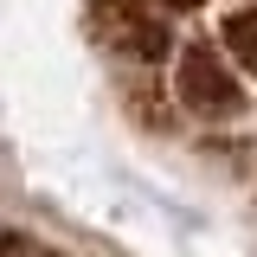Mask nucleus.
<instances>
[{
    "label": "nucleus",
    "mask_w": 257,
    "mask_h": 257,
    "mask_svg": "<svg viewBox=\"0 0 257 257\" xmlns=\"http://www.w3.org/2000/svg\"><path fill=\"white\" fill-rule=\"evenodd\" d=\"M174 96H180V109L199 116V122H238L251 109L244 71L231 64V52H225L219 39H187L174 52Z\"/></svg>",
    "instance_id": "obj_1"
},
{
    "label": "nucleus",
    "mask_w": 257,
    "mask_h": 257,
    "mask_svg": "<svg viewBox=\"0 0 257 257\" xmlns=\"http://www.w3.org/2000/svg\"><path fill=\"white\" fill-rule=\"evenodd\" d=\"M84 32H90L96 52H109L122 64H155L167 52H180L174 26L155 0H84Z\"/></svg>",
    "instance_id": "obj_2"
},
{
    "label": "nucleus",
    "mask_w": 257,
    "mask_h": 257,
    "mask_svg": "<svg viewBox=\"0 0 257 257\" xmlns=\"http://www.w3.org/2000/svg\"><path fill=\"white\" fill-rule=\"evenodd\" d=\"M219 45L231 52V64H238L244 77H257V0H244V7H231V13H225Z\"/></svg>",
    "instance_id": "obj_3"
},
{
    "label": "nucleus",
    "mask_w": 257,
    "mask_h": 257,
    "mask_svg": "<svg viewBox=\"0 0 257 257\" xmlns=\"http://www.w3.org/2000/svg\"><path fill=\"white\" fill-rule=\"evenodd\" d=\"M7 257H64V251H52V244H32L26 231H7Z\"/></svg>",
    "instance_id": "obj_4"
},
{
    "label": "nucleus",
    "mask_w": 257,
    "mask_h": 257,
    "mask_svg": "<svg viewBox=\"0 0 257 257\" xmlns=\"http://www.w3.org/2000/svg\"><path fill=\"white\" fill-rule=\"evenodd\" d=\"M161 7H174V13H187V7H199V0H161Z\"/></svg>",
    "instance_id": "obj_5"
}]
</instances>
